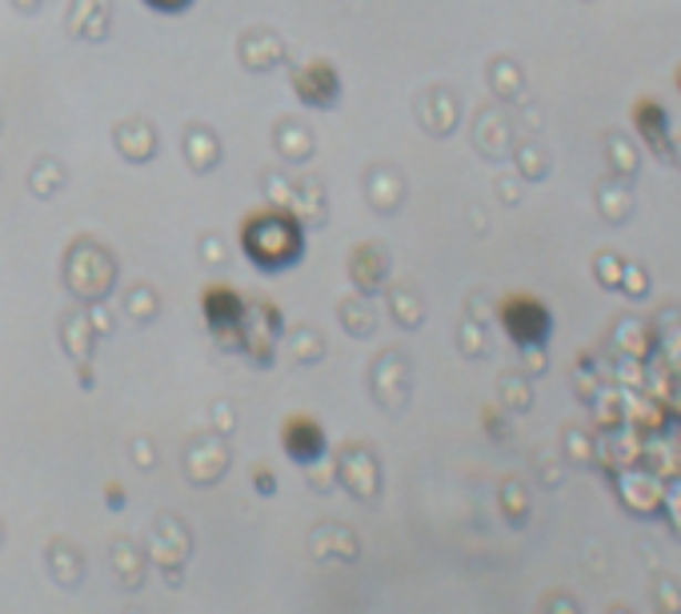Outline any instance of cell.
<instances>
[{
    "instance_id": "1",
    "label": "cell",
    "mask_w": 681,
    "mask_h": 614,
    "mask_svg": "<svg viewBox=\"0 0 681 614\" xmlns=\"http://www.w3.org/2000/svg\"><path fill=\"white\" fill-rule=\"evenodd\" d=\"M241 254L261 274H285L305 257V225L289 209L265 205L241 222Z\"/></svg>"
},
{
    "instance_id": "2",
    "label": "cell",
    "mask_w": 681,
    "mask_h": 614,
    "mask_svg": "<svg viewBox=\"0 0 681 614\" xmlns=\"http://www.w3.org/2000/svg\"><path fill=\"white\" fill-rule=\"evenodd\" d=\"M502 321L517 346H541V341L549 338V329H554L549 309H545L537 297H509L502 306Z\"/></svg>"
},
{
    "instance_id": "3",
    "label": "cell",
    "mask_w": 681,
    "mask_h": 614,
    "mask_svg": "<svg viewBox=\"0 0 681 614\" xmlns=\"http://www.w3.org/2000/svg\"><path fill=\"white\" fill-rule=\"evenodd\" d=\"M293 93L309 109H333L337 96H341V76L329 61H313L293 73Z\"/></svg>"
},
{
    "instance_id": "4",
    "label": "cell",
    "mask_w": 681,
    "mask_h": 614,
    "mask_svg": "<svg viewBox=\"0 0 681 614\" xmlns=\"http://www.w3.org/2000/svg\"><path fill=\"white\" fill-rule=\"evenodd\" d=\"M200 309H205V321H209V329L217 334V338H225V334H241L245 314H249L245 297L237 294V289H229V286H209L205 289Z\"/></svg>"
},
{
    "instance_id": "5",
    "label": "cell",
    "mask_w": 681,
    "mask_h": 614,
    "mask_svg": "<svg viewBox=\"0 0 681 614\" xmlns=\"http://www.w3.org/2000/svg\"><path fill=\"white\" fill-rule=\"evenodd\" d=\"M281 446H285V454L293 458V462H301V467H313L317 458L326 454V430H321V422H317V418H309V413H297V418H289V422H285Z\"/></svg>"
},
{
    "instance_id": "6",
    "label": "cell",
    "mask_w": 681,
    "mask_h": 614,
    "mask_svg": "<svg viewBox=\"0 0 681 614\" xmlns=\"http://www.w3.org/2000/svg\"><path fill=\"white\" fill-rule=\"evenodd\" d=\"M153 12H168V17H177V12H185L193 4V0H145Z\"/></svg>"
}]
</instances>
